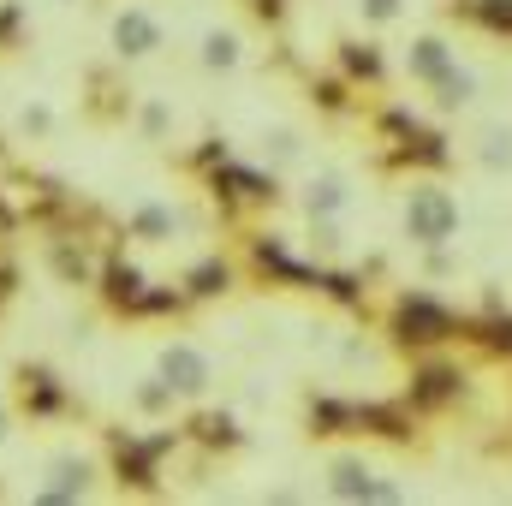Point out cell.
Wrapping results in <instances>:
<instances>
[{"label": "cell", "instance_id": "13", "mask_svg": "<svg viewBox=\"0 0 512 506\" xmlns=\"http://www.w3.org/2000/svg\"><path fill=\"white\" fill-rule=\"evenodd\" d=\"M435 90H441V96H435L441 108H465V102L477 96V78H471V72H447V78H441Z\"/></svg>", "mask_w": 512, "mask_h": 506}, {"label": "cell", "instance_id": "16", "mask_svg": "<svg viewBox=\"0 0 512 506\" xmlns=\"http://www.w3.org/2000/svg\"><path fill=\"white\" fill-rule=\"evenodd\" d=\"M477 18L495 30H512V0H477Z\"/></svg>", "mask_w": 512, "mask_h": 506}, {"label": "cell", "instance_id": "11", "mask_svg": "<svg viewBox=\"0 0 512 506\" xmlns=\"http://www.w3.org/2000/svg\"><path fill=\"white\" fill-rule=\"evenodd\" d=\"M477 143H483V149H477V161H483V167H495V173L512 167V131L507 126H489Z\"/></svg>", "mask_w": 512, "mask_h": 506}, {"label": "cell", "instance_id": "9", "mask_svg": "<svg viewBox=\"0 0 512 506\" xmlns=\"http://www.w3.org/2000/svg\"><path fill=\"white\" fill-rule=\"evenodd\" d=\"M173 227H179V215H173L167 203H137V209H131V233H137L143 245H167Z\"/></svg>", "mask_w": 512, "mask_h": 506}, {"label": "cell", "instance_id": "5", "mask_svg": "<svg viewBox=\"0 0 512 506\" xmlns=\"http://www.w3.org/2000/svg\"><path fill=\"white\" fill-rule=\"evenodd\" d=\"M328 495L334 501H399V489L376 483V471L364 459H334L328 465Z\"/></svg>", "mask_w": 512, "mask_h": 506}, {"label": "cell", "instance_id": "20", "mask_svg": "<svg viewBox=\"0 0 512 506\" xmlns=\"http://www.w3.org/2000/svg\"><path fill=\"white\" fill-rule=\"evenodd\" d=\"M48 6H72V0H48Z\"/></svg>", "mask_w": 512, "mask_h": 506}, {"label": "cell", "instance_id": "7", "mask_svg": "<svg viewBox=\"0 0 512 506\" xmlns=\"http://www.w3.org/2000/svg\"><path fill=\"white\" fill-rule=\"evenodd\" d=\"M405 72H411L417 84H441V78L453 72V48H447L441 36H423V42H411V54H405Z\"/></svg>", "mask_w": 512, "mask_h": 506}, {"label": "cell", "instance_id": "18", "mask_svg": "<svg viewBox=\"0 0 512 506\" xmlns=\"http://www.w3.org/2000/svg\"><path fill=\"white\" fill-rule=\"evenodd\" d=\"M364 6V18H376V24H387L393 12H399V0H358Z\"/></svg>", "mask_w": 512, "mask_h": 506}, {"label": "cell", "instance_id": "19", "mask_svg": "<svg viewBox=\"0 0 512 506\" xmlns=\"http://www.w3.org/2000/svg\"><path fill=\"white\" fill-rule=\"evenodd\" d=\"M6 435H12V411L0 405V447H6Z\"/></svg>", "mask_w": 512, "mask_h": 506}, {"label": "cell", "instance_id": "14", "mask_svg": "<svg viewBox=\"0 0 512 506\" xmlns=\"http://www.w3.org/2000/svg\"><path fill=\"white\" fill-rule=\"evenodd\" d=\"M298 149H304L298 131H268V137H262V155H268V161H298Z\"/></svg>", "mask_w": 512, "mask_h": 506}, {"label": "cell", "instance_id": "12", "mask_svg": "<svg viewBox=\"0 0 512 506\" xmlns=\"http://www.w3.org/2000/svg\"><path fill=\"white\" fill-rule=\"evenodd\" d=\"M12 131H18V137H48V131H54V108H48V102H24V108L12 114Z\"/></svg>", "mask_w": 512, "mask_h": 506}, {"label": "cell", "instance_id": "6", "mask_svg": "<svg viewBox=\"0 0 512 506\" xmlns=\"http://www.w3.org/2000/svg\"><path fill=\"white\" fill-rule=\"evenodd\" d=\"M346 203H352L346 173H316V179L304 185V215H310V221H334V215H346Z\"/></svg>", "mask_w": 512, "mask_h": 506}, {"label": "cell", "instance_id": "15", "mask_svg": "<svg viewBox=\"0 0 512 506\" xmlns=\"http://www.w3.org/2000/svg\"><path fill=\"white\" fill-rule=\"evenodd\" d=\"M137 405H143V411H167V405H173V387H167L161 376H149L143 387H137Z\"/></svg>", "mask_w": 512, "mask_h": 506}, {"label": "cell", "instance_id": "4", "mask_svg": "<svg viewBox=\"0 0 512 506\" xmlns=\"http://www.w3.org/2000/svg\"><path fill=\"white\" fill-rule=\"evenodd\" d=\"M155 376L173 387V399H203V393H209V381H215V370H209V358H203L197 346L173 340V346H161V352H155Z\"/></svg>", "mask_w": 512, "mask_h": 506}, {"label": "cell", "instance_id": "1", "mask_svg": "<svg viewBox=\"0 0 512 506\" xmlns=\"http://www.w3.org/2000/svg\"><path fill=\"white\" fill-rule=\"evenodd\" d=\"M453 227H459V209L441 185H411L405 191V233L417 245H441V239H453Z\"/></svg>", "mask_w": 512, "mask_h": 506}, {"label": "cell", "instance_id": "8", "mask_svg": "<svg viewBox=\"0 0 512 506\" xmlns=\"http://www.w3.org/2000/svg\"><path fill=\"white\" fill-rule=\"evenodd\" d=\"M197 60H203V72H233V66L245 60L239 30H209V36H203V48H197Z\"/></svg>", "mask_w": 512, "mask_h": 506}, {"label": "cell", "instance_id": "17", "mask_svg": "<svg viewBox=\"0 0 512 506\" xmlns=\"http://www.w3.org/2000/svg\"><path fill=\"white\" fill-rule=\"evenodd\" d=\"M221 286H227V268H215V262L197 268V292H221Z\"/></svg>", "mask_w": 512, "mask_h": 506}, {"label": "cell", "instance_id": "2", "mask_svg": "<svg viewBox=\"0 0 512 506\" xmlns=\"http://www.w3.org/2000/svg\"><path fill=\"white\" fill-rule=\"evenodd\" d=\"M96 459L90 453H60L48 471H42V483H36V501L42 506H78L96 495Z\"/></svg>", "mask_w": 512, "mask_h": 506}, {"label": "cell", "instance_id": "10", "mask_svg": "<svg viewBox=\"0 0 512 506\" xmlns=\"http://www.w3.org/2000/svg\"><path fill=\"white\" fill-rule=\"evenodd\" d=\"M399 322H405V334H411V340H441V334L453 328V322H447V310H435V304H423V298H417V304H405V316H399Z\"/></svg>", "mask_w": 512, "mask_h": 506}, {"label": "cell", "instance_id": "3", "mask_svg": "<svg viewBox=\"0 0 512 506\" xmlns=\"http://www.w3.org/2000/svg\"><path fill=\"white\" fill-rule=\"evenodd\" d=\"M161 42H167V30H161V18H155L149 6H120V12L108 18V48H114V60H149Z\"/></svg>", "mask_w": 512, "mask_h": 506}]
</instances>
